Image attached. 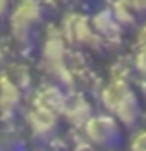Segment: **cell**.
Wrapping results in <instances>:
<instances>
[{"mask_svg": "<svg viewBox=\"0 0 146 151\" xmlns=\"http://www.w3.org/2000/svg\"><path fill=\"white\" fill-rule=\"evenodd\" d=\"M129 149H131V151H146V129L137 131L131 137Z\"/></svg>", "mask_w": 146, "mask_h": 151, "instance_id": "14", "label": "cell"}, {"mask_svg": "<svg viewBox=\"0 0 146 151\" xmlns=\"http://www.w3.org/2000/svg\"><path fill=\"white\" fill-rule=\"evenodd\" d=\"M26 125L33 140L48 142L57 129V114L44 107L33 105L26 114Z\"/></svg>", "mask_w": 146, "mask_h": 151, "instance_id": "6", "label": "cell"}, {"mask_svg": "<svg viewBox=\"0 0 146 151\" xmlns=\"http://www.w3.org/2000/svg\"><path fill=\"white\" fill-rule=\"evenodd\" d=\"M43 19V6L39 0H20L9 13V29L19 44H30L32 33Z\"/></svg>", "mask_w": 146, "mask_h": 151, "instance_id": "3", "label": "cell"}, {"mask_svg": "<svg viewBox=\"0 0 146 151\" xmlns=\"http://www.w3.org/2000/svg\"><path fill=\"white\" fill-rule=\"evenodd\" d=\"M61 116H65V120L74 127H83L87 120L93 116V109L83 96H74V98H67Z\"/></svg>", "mask_w": 146, "mask_h": 151, "instance_id": "9", "label": "cell"}, {"mask_svg": "<svg viewBox=\"0 0 146 151\" xmlns=\"http://www.w3.org/2000/svg\"><path fill=\"white\" fill-rule=\"evenodd\" d=\"M137 15H146V0H129Z\"/></svg>", "mask_w": 146, "mask_h": 151, "instance_id": "15", "label": "cell"}, {"mask_svg": "<svg viewBox=\"0 0 146 151\" xmlns=\"http://www.w3.org/2000/svg\"><path fill=\"white\" fill-rule=\"evenodd\" d=\"M109 9L113 13V17L117 19V22L122 28H128V26H133L135 20H137V13L133 11L131 2L129 0H113Z\"/></svg>", "mask_w": 146, "mask_h": 151, "instance_id": "11", "label": "cell"}, {"mask_svg": "<svg viewBox=\"0 0 146 151\" xmlns=\"http://www.w3.org/2000/svg\"><path fill=\"white\" fill-rule=\"evenodd\" d=\"M102 105L109 111V114L118 120L124 127H135L141 118V100L129 83L122 78H113L107 87L100 92Z\"/></svg>", "mask_w": 146, "mask_h": 151, "instance_id": "1", "label": "cell"}, {"mask_svg": "<svg viewBox=\"0 0 146 151\" xmlns=\"http://www.w3.org/2000/svg\"><path fill=\"white\" fill-rule=\"evenodd\" d=\"M9 13V0H0V20L7 17Z\"/></svg>", "mask_w": 146, "mask_h": 151, "instance_id": "16", "label": "cell"}, {"mask_svg": "<svg viewBox=\"0 0 146 151\" xmlns=\"http://www.w3.org/2000/svg\"><path fill=\"white\" fill-rule=\"evenodd\" d=\"M139 92H141V98L146 103V78H141L139 79Z\"/></svg>", "mask_w": 146, "mask_h": 151, "instance_id": "18", "label": "cell"}, {"mask_svg": "<svg viewBox=\"0 0 146 151\" xmlns=\"http://www.w3.org/2000/svg\"><path fill=\"white\" fill-rule=\"evenodd\" d=\"M2 149H4V147H2V140H0V151H2Z\"/></svg>", "mask_w": 146, "mask_h": 151, "instance_id": "20", "label": "cell"}, {"mask_svg": "<svg viewBox=\"0 0 146 151\" xmlns=\"http://www.w3.org/2000/svg\"><path fill=\"white\" fill-rule=\"evenodd\" d=\"M20 105V88L0 72V118L11 120Z\"/></svg>", "mask_w": 146, "mask_h": 151, "instance_id": "8", "label": "cell"}, {"mask_svg": "<svg viewBox=\"0 0 146 151\" xmlns=\"http://www.w3.org/2000/svg\"><path fill=\"white\" fill-rule=\"evenodd\" d=\"M146 42V22L139 28V32H137V44H142Z\"/></svg>", "mask_w": 146, "mask_h": 151, "instance_id": "17", "label": "cell"}, {"mask_svg": "<svg viewBox=\"0 0 146 151\" xmlns=\"http://www.w3.org/2000/svg\"><path fill=\"white\" fill-rule=\"evenodd\" d=\"M133 66L141 78H146V42L137 44V54L133 59Z\"/></svg>", "mask_w": 146, "mask_h": 151, "instance_id": "13", "label": "cell"}, {"mask_svg": "<svg viewBox=\"0 0 146 151\" xmlns=\"http://www.w3.org/2000/svg\"><path fill=\"white\" fill-rule=\"evenodd\" d=\"M7 78H9L20 90L22 88H28V85L32 83V74H30V70L26 68L24 65H13L11 66V72L7 74Z\"/></svg>", "mask_w": 146, "mask_h": 151, "instance_id": "12", "label": "cell"}, {"mask_svg": "<svg viewBox=\"0 0 146 151\" xmlns=\"http://www.w3.org/2000/svg\"><path fill=\"white\" fill-rule=\"evenodd\" d=\"M2 61H4V52L0 50V65H2Z\"/></svg>", "mask_w": 146, "mask_h": 151, "instance_id": "19", "label": "cell"}, {"mask_svg": "<svg viewBox=\"0 0 146 151\" xmlns=\"http://www.w3.org/2000/svg\"><path fill=\"white\" fill-rule=\"evenodd\" d=\"M61 33H63L65 41L74 46L81 48H91L96 50L104 44V41L96 35V32L91 26V19L81 13H67L63 20H61Z\"/></svg>", "mask_w": 146, "mask_h": 151, "instance_id": "5", "label": "cell"}, {"mask_svg": "<svg viewBox=\"0 0 146 151\" xmlns=\"http://www.w3.org/2000/svg\"><path fill=\"white\" fill-rule=\"evenodd\" d=\"M83 129V137H85L96 149H113L117 147L122 137V129L118 120L111 114H93Z\"/></svg>", "mask_w": 146, "mask_h": 151, "instance_id": "4", "label": "cell"}, {"mask_svg": "<svg viewBox=\"0 0 146 151\" xmlns=\"http://www.w3.org/2000/svg\"><path fill=\"white\" fill-rule=\"evenodd\" d=\"M91 26L96 32V35L104 41V44L105 42H118L120 37H122V29H124L117 22V19L113 17L109 7L96 11L91 17Z\"/></svg>", "mask_w": 146, "mask_h": 151, "instance_id": "7", "label": "cell"}, {"mask_svg": "<svg viewBox=\"0 0 146 151\" xmlns=\"http://www.w3.org/2000/svg\"><path fill=\"white\" fill-rule=\"evenodd\" d=\"M67 57H68L67 41L61 33V29L50 28L44 35L43 50H41V66L44 74H48L59 87L70 88L74 85V72L68 68Z\"/></svg>", "mask_w": 146, "mask_h": 151, "instance_id": "2", "label": "cell"}, {"mask_svg": "<svg viewBox=\"0 0 146 151\" xmlns=\"http://www.w3.org/2000/svg\"><path fill=\"white\" fill-rule=\"evenodd\" d=\"M67 94L61 90L59 85H48V87H41L39 92L35 94V101L33 105H39V107H44L52 112H56L57 116H61V112L65 109L67 103Z\"/></svg>", "mask_w": 146, "mask_h": 151, "instance_id": "10", "label": "cell"}]
</instances>
